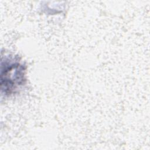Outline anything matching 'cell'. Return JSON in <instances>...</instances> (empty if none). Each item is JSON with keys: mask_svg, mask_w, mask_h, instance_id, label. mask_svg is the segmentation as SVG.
I'll use <instances>...</instances> for the list:
<instances>
[{"mask_svg": "<svg viewBox=\"0 0 150 150\" xmlns=\"http://www.w3.org/2000/svg\"><path fill=\"white\" fill-rule=\"evenodd\" d=\"M5 69L4 75L2 74L4 76L2 81H5L3 84L5 86V90H13L23 81V67L18 63H11Z\"/></svg>", "mask_w": 150, "mask_h": 150, "instance_id": "obj_1", "label": "cell"}]
</instances>
